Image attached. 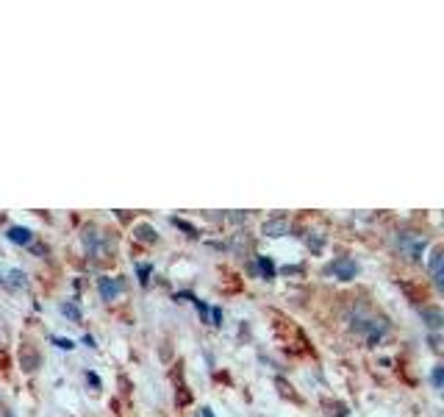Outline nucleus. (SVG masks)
Instances as JSON below:
<instances>
[{
  "label": "nucleus",
  "mask_w": 444,
  "mask_h": 417,
  "mask_svg": "<svg viewBox=\"0 0 444 417\" xmlns=\"http://www.w3.org/2000/svg\"><path fill=\"white\" fill-rule=\"evenodd\" d=\"M397 245H400V251H403L405 256H411V259H419L427 242H425V237H419V234L403 231V234H397Z\"/></svg>",
  "instance_id": "f257e3e1"
},
{
  "label": "nucleus",
  "mask_w": 444,
  "mask_h": 417,
  "mask_svg": "<svg viewBox=\"0 0 444 417\" xmlns=\"http://www.w3.org/2000/svg\"><path fill=\"white\" fill-rule=\"evenodd\" d=\"M331 273H336L342 281H350V278H355V273H358V267H355V262L353 259H336L333 265H331Z\"/></svg>",
  "instance_id": "f03ea898"
},
{
  "label": "nucleus",
  "mask_w": 444,
  "mask_h": 417,
  "mask_svg": "<svg viewBox=\"0 0 444 417\" xmlns=\"http://www.w3.org/2000/svg\"><path fill=\"white\" fill-rule=\"evenodd\" d=\"M441 248H433V254H430V262H427V267H430V273H433V281H436V287H444V273H441Z\"/></svg>",
  "instance_id": "7ed1b4c3"
},
{
  "label": "nucleus",
  "mask_w": 444,
  "mask_h": 417,
  "mask_svg": "<svg viewBox=\"0 0 444 417\" xmlns=\"http://www.w3.org/2000/svg\"><path fill=\"white\" fill-rule=\"evenodd\" d=\"M120 292H122V284H120V281L100 278V295H103V301H111V298H117Z\"/></svg>",
  "instance_id": "20e7f679"
},
{
  "label": "nucleus",
  "mask_w": 444,
  "mask_h": 417,
  "mask_svg": "<svg viewBox=\"0 0 444 417\" xmlns=\"http://www.w3.org/2000/svg\"><path fill=\"white\" fill-rule=\"evenodd\" d=\"M286 229H289V223H286L284 218L264 223V234H270V237H281V234H286Z\"/></svg>",
  "instance_id": "39448f33"
},
{
  "label": "nucleus",
  "mask_w": 444,
  "mask_h": 417,
  "mask_svg": "<svg viewBox=\"0 0 444 417\" xmlns=\"http://www.w3.org/2000/svg\"><path fill=\"white\" fill-rule=\"evenodd\" d=\"M12 242H17V245H28L31 242V231L28 229H20V226H15V229H9V234H6Z\"/></svg>",
  "instance_id": "423d86ee"
},
{
  "label": "nucleus",
  "mask_w": 444,
  "mask_h": 417,
  "mask_svg": "<svg viewBox=\"0 0 444 417\" xmlns=\"http://www.w3.org/2000/svg\"><path fill=\"white\" fill-rule=\"evenodd\" d=\"M422 314H425V320H427V328H441V323H444V317H441V312L438 309H422Z\"/></svg>",
  "instance_id": "0eeeda50"
},
{
  "label": "nucleus",
  "mask_w": 444,
  "mask_h": 417,
  "mask_svg": "<svg viewBox=\"0 0 444 417\" xmlns=\"http://www.w3.org/2000/svg\"><path fill=\"white\" fill-rule=\"evenodd\" d=\"M136 231H139V240H145V242H153V240H156V234H153L150 226H139Z\"/></svg>",
  "instance_id": "6e6552de"
},
{
  "label": "nucleus",
  "mask_w": 444,
  "mask_h": 417,
  "mask_svg": "<svg viewBox=\"0 0 444 417\" xmlns=\"http://www.w3.org/2000/svg\"><path fill=\"white\" fill-rule=\"evenodd\" d=\"M259 265H261V270H264V276H267V278H272V276H275V265H272L270 259H264V256H261V259H259Z\"/></svg>",
  "instance_id": "1a4fd4ad"
},
{
  "label": "nucleus",
  "mask_w": 444,
  "mask_h": 417,
  "mask_svg": "<svg viewBox=\"0 0 444 417\" xmlns=\"http://www.w3.org/2000/svg\"><path fill=\"white\" fill-rule=\"evenodd\" d=\"M62 312H64L67 317H73V320H78V317H81V312H78V306H73V303H64V306H62Z\"/></svg>",
  "instance_id": "9d476101"
},
{
  "label": "nucleus",
  "mask_w": 444,
  "mask_h": 417,
  "mask_svg": "<svg viewBox=\"0 0 444 417\" xmlns=\"http://www.w3.org/2000/svg\"><path fill=\"white\" fill-rule=\"evenodd\" d=\"M12 278H15V284H17V287H20V284L26 287V273H20V270H15V273H12Z\"/></svg>",
  "instance_id": "9b49d317"
},
{
  "label": "nucleus",
  "mask_w": 444,
  "mask_h": 417,
  "mask_svg": "<svg viewBox=\"0 0 444 417\" xmlns=\"http://www.w3.org/2000/svg\"><path fill=\"white\" fill-rule=\"evenodd\" d=\"M433 387H436V389H441V367H436V370H433Z\"/></svg>",
  "instance_id": "f8f14e48"
},
{
  "label": "nucleus",
  "mask_w": 444,
  "mask_h": 417,
  "mask_svg": "<svg viewBox=\"0 0 444 417\" xmlns=\"http://www.w3.org/2000/svg\"><path fill=\"white\" fill-rule=\"evenodd\" d=\"M139 276H142L139 281H142V284H147V276H150V267H147V265H142V267H139Z\"/></svg>",
  "instance_id": "ddd939ff"
},
{
  "label": "nucleus",
  "mask_w": 444,
  "mask_h": 417,
  "mask_svg": "<svg viewBox=\"0 0 444 417\" xmlns=\"http://www.w3.org/2000/svg\"><path fill=\"white\" fill-rule=\"evenodd\" d=\"M56 342H59V348H67V351L73 348V342H70V339H56Z\"/></svg>",
  "instance_id": "4468645a"
},
{
  "label": "nucleus",
  "mask_w": 444,
  "mask_h": 417,
  "mask_svg": "<svg viewBox=\"0 0 444 417\" xmlns=\"http://www.w3.org/2000/svg\"><path fill=\"white\" fill-rule=\"evenodd\" d=\"M203 417H214V414H211V409H203Z\"/></svg>",
  "instance_id": "2eb2a0df"
},
{
  "label": "nucleus",
  "mask_w": 444,
  "mask_h": 417,
  "mask_svg": "<svg viewBox=\"0 0 444 417\" xmlns=\"http://www.w3.org/2000/svg\"><path fill=\"white\" fill-rule=\"evenodd\" d=\"M3 414H6V411H3V403H0V417H3Z\"/></svg>",
  "instance_id": "dca6fc26"
},
{
  "label": "nucleus",
  "mask_w": 444,
  "mask_h": 417,
  "mask_svg": "<svg viewBox=\"0 0 444 417\" xmlns=\"http://www.w3.org/2000/svg\"><path fill=\"white\" fill-rule=\"evenodd\" d=\"M3 417H9V414H3Z\"/></svg>",
  "instance_id": "f3484780"
}]
</instances>
